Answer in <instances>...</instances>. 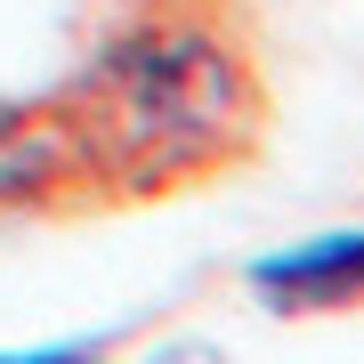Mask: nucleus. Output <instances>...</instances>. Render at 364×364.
Returning a JSON list of instances; mask_svg holds the SVG:
<instances>
[{"label": "nucleus", "mask_w": 364, "mask_h": 364, "mask_svg": "<svg viewBox=\"0 0 364 364\" xmlns=\"http://www.w3.org/2000/svg\"><path fill=\"white\" fill-rule=\"evenodd\" d=\"M73 146V170L114 195H170L235 162L259 130L243 57L203 25H138L57 105Z\"/></svg>", "instance_id": "obj_1"}, {"label": "nucleus", "mask_w": 364, "mask_h": 364, "mask_svg": "<svg viewBox=\"0 0 364 364\" xmlns=\"http://www.w3.org/2000/svg\"><path fill=\"white\" fill-rule=\"evenodd\" d=\"M267 316H348L364 308V227H324L243 267Z\"/></svg>", "instance_id": "obj_2"}, {"label": "nucleus", "mask_w": 364, "mask_h": 364, "mask_svg": "<svg viewBox=\"0 0 364 364\" xmlns=\"http://www.w3.org/2000/svg\"><path fill=\"white\" fill-rule=\"evenodd\" d=\"M65 170H73L65 122H57V114H33V105H0V210L49 195Z\"/></svg>", "instance_id": "obj_3"}, {"label": "nucleus", "mask_w": 364, "mask_h": 364, "mask_svg": "<svg viewBox=\"0 0 364 364\" xmlns=\"http://www.w3.org/2000/svg\"><path fill=\"white\" fill-rule=\"evenodd\" d=\"M0 364H114L105 340H41V348H0Z\"/></svg>", "instance_id": "obj_4"}]
</instances>
